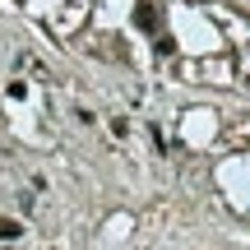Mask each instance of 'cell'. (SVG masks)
I'll use <instances>...</instances> for the list:
<instances>
[{"mask_svg": "<svg viewBox=\"0 0 250 250\" xmlns=\"http://www.w3.org/2000/svg\"><path fill=\"white\" fill-rule=\"evenodd\" d=\"M0 250H5V246H0Z\"/></svg>", "mask_w": 250, "mask_h": 250, "instance_id": "obj_4", "label": "cell"}, {"mask_svg": "<svg viewBox=\"0 0 250 250\" xmlns=\"http://www.w3.org/2000/svg\"><path fill=\"white\" fill-rule=\"evenodd\" d=\"M134 28L162 33V5H158V0H139V5H134Z\"/></svg>", "mask_w": 250, "mask_h": 250, "instance_id": "obj_1", "label": "cell"}, {"mask_svg": "<svg viewBox=\"0 0 250 250\" xmlns=\"http://www.w3.org/2000/svg\"><path fill=\"white\" fill-rule=\"evenodd\" d=\"M19 232H23V227H19L14 218H0V241H14Z\"/></svg>", "mask_w": 250, "mask_h": 250, "instance_id": "obj_2", "label": "cell"}, {"mask_svg": "<svg viewBox=\"0 0 250 250\" xmlns=\"http://www.w3.org/2000/svg\"><path fill=\"white\" fill-rule=\"evenodd\" d=\"M153 46H158V56H171V51H176V42H171V33H158V42H153Z\"/></svg>", "mask_w": 250, "mask_h": 250, "instance_id": "obj_3", "label": "cell"}]
</instances>
